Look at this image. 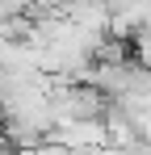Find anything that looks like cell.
I'll return each instance as SVG.
<instances>
[{"label":"cell","instance_id":"6da1fadb","mask_svg":"<svg viewBox=\"0 0 151 155\" xmlns=\"http://www.w3.org/2000/svg\"><path fill=\"white\" fill-rule=\"evenodd\" d=\"M63 21L84 29V34H109V8L101 0H72L63 8Z\"/></svg>","mask_w":151,"mask_h":155},{"label":"cell","instance_id":"7a4b0ae2","mask_svg":"<svg viewBox=\"0 0 151 155\" xmlns=\"http://www.w3.org/2000/svg\"><path fill=\"white\" fill-rule=\"evenodd\" d=\"M13 147H8V138H4V130H0V155H8Z\"/></svg>","mask_w":151,"mask_h":155}]
</instances>
